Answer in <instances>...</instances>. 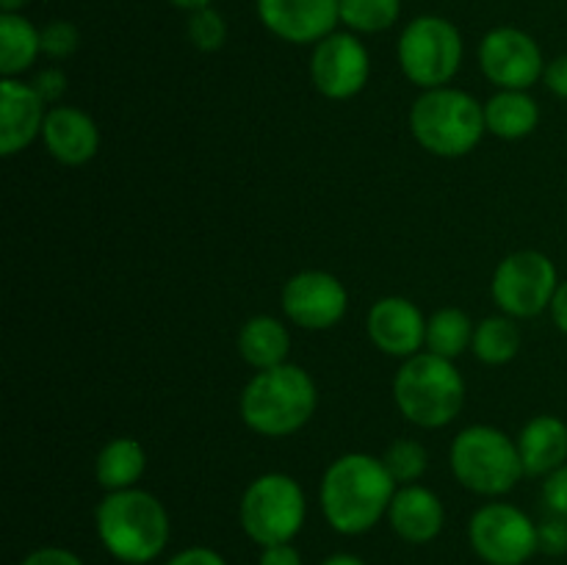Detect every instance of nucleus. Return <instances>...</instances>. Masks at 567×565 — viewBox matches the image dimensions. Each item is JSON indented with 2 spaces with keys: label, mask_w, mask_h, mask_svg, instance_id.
Here are the masks:
<instances>
[{
  "label": "nucleus",
  "mask_w": 567,
  "mask_h": 565,
  "mask_svg": "<svg viewBox=\"0 0 567 565\" xmlns=\"http://www.w3.org/2000/svg\"><path fill=\"white\" fill-rule=\"evenodd\" d=\"M396 487L382 458L365 452L341 454L321 476V513L341 535H363L385 518Z\"/></svg>",
  "instance_id": "f257e3e1"
},
{
  "label": "nucleus",
  "mask_w": 567,
  "mask_h": 565,
  "mask_svg": "<svg viewBox=\"0 0 567 565\" xmlns=\"http://www.w3.org/2000/svg\"><path fill=\"white\" fill-rule=\"evenodd\" d=\"M94 526L105 552L125 565H147L169 543V513L142 487L105 493L94 510Z\"/></svg>",
  "instance_id": "f03ea898"
},
{
  "label": "nucleus",
  "mask_w": 567,
  "mask_h": 565,
  "mask_svg": "<svg viewBox=\"0 0 567 565\" xmlns=\"http://www.w3.org/2000/svg\"><path fill=\"white\" fill-rule=\"evenodd\" d=\"M319 391L302 366L282 363L258 371L241 393V421L264 438H288L316 413Z\"/></svg>",
  "instance_id": "7ed1b4c3"
},
{
  "label": "nucleus",
  "mask_w": 567,
  "mask_h": 565,
  "mask_svg": "<svg viewBox=\"0 0 567 565\" xmlns=\"http://www.w3.org/2000/svg\"><path fill=\"white\" fill-rule=\"evenodd\" d=\"M393 402L410 424L441 430L463 413L465 380L454 360L424 349L399 366L393 377Z\"/></svg>",
  "instance_id": "20e7f679"
},
{
  "label": "nucleus",
  "mask_w": 567,
  "mask_h": 565,
  "mask_svg": "<svg viewBox=\"0 0 567 565\" xmlns=\"http://www.w3.org/2000/svg\"><path fill=\"white\" fill-rule=\"evenodd\" d=\"M410 133L437 158H463L487 133L485 105L463 89H426L410 109Z\"/></svg>",
  "instance_id": "39448f33"
},
{
  "label": "nucleus",
  "mask_w": 567,
  "mask_h": 565,
  "mask_svg": "<svg viewBox=\"0 0 567 565\" xmlns=\"http://www.w3.org/2000/svg\"><path fill=\"white\" fill-rule=\"evenodd\" d=\"M449 463L454 480L476 496H504L526 476L518 441L491 424H471L457 432Z\"/></svg>",
  "instance_id": "423d86ee"
},
{
  "label": "nucleus",
  "mask_w": 567,
  "mask_h": 565,
  "mask_svg": "<svg viewBox=\"0 0 567 565\" xmlns=\"http://www.w3.org/2000/svg\"><path fill=\"white\" fill-rule=\"evenodd\" d=\"M241 530L260 548L291 543L308 518V499L302 485L282 471L255 476L238 507Z\"/></svg>",
  "instance_id": "0eeeda50"
},
{
  "label": "nucleus",
  "mask_w": 567,
  "mask_h": 565,
  "mask_svg": "<svg viewBox=\"0 0 567 565\" xmlns=\"http://www.w3.org/2000/svg\"><path fill=\"white\" fill-rule=\"evenodd\" d=\"M399 66L410 83L426 89L449 86L463 64V37L443 17H415L399 37Z\"/></svg>",
  "instance_id": "6e6552de"
},
{
  "label": "nucleus",
  "mask_w": 567,
  "mask_h": 565,
  "mask_svg": "<svg viewBox=\"0 0 567 565\" xmlns=\"http://www.w3.org/2000/svg\"><path fill=\"white\" fill-rule=\"evenodd\" d=\"M559 282L563 280L557 275V266L546 253L518 249L496 266L491 291L504 314L513 319H532L551 308Z\"/></svg>",
  "instance_id": "1a4fd4ad"
},
{
  "label": "nucleus",
  "mask_w": 567,
  "mask_h": 565,
  "mask_svg": "<svg viewBox=\"0 0 567 565\" xmlns=\"http://www.w3.org/2000/svg\"><path fill=\"white\" fill-rule=\"evenodd\" d=\"M468 541L476 557L487 565H526L535 557L537 524L520 507L491 502L471 515Z\"/></svg>",
  "instance_id": "9d476101"
},
{
  "label": "nucleus",
  "mask_w": 567,
  "mask_h": 565,
  "mask_svg": "<svg viewBox=\"0 0 567 565\" xmlns=\"http://www.w3.org/2000/svg\"><path fill=\"white\" fill-rule=\"evenodd\" d=\"M371 59L365 44L349 31H332L316 42L310 55V81L327 100H352L369 83Z\"/></svg>",
  "instance_id": "9b49d317"
},
{
  "label": "nucleus",
  "mask_w": 567,
  "mask_h": 565,
  "mask_svg": "<svg viewBox=\"0 0 567 565\" xmlns=\"http://www.w3.org/2000/svg\"><path fill=\"white\" fill-rule=\"evenodd\" d=\"M282 314L302 330H330L347 316L349 291L332 271L305 269L288 277L280 294Z\"/></svg>",
  "instance_id": "f8f14e48"
},
{
  "label": "nucleus",
  "mask_w": 567,
  "mask_h": 565,
  "mask_svg": "<svg viewBox=\"0 0 567 565\" xmlns=\"http://www.w3.org/2000/svg\"><path fill=\"white\" fill-rule=\"evenodd\" d=\"M480 70L498 89L526 92L546 72L543 50L520 28H493L480 44Z\"/></svg>",
  "instance_id": "ddd939ff"
},
{
  "label": "nucleus",
  "mask_w": 567,
  "mask_h": 565,
  "mask_svg": "<svg viewBox=\"0 0 567 565\" xmlns=\"http://www.w3.org/2000/svg\"><path fill=\"white\" fill-rule=\"evenodd\" d=\"M365 332L382 355L408 360L424 352L426 316L408 297H382L369 308Z\"/></svg>",
  "instance_id": "4468645a"
},
{
  "label": "nucleus",
  "mask_w": 567,
  "mask_h": 565,
  "mask_svg": "<svg viewBox=\"0 0 567 565\" xmlns=\"http://www.w3.org/2000/svg\"><path fill=\"white\" fill-rule=\"evenodd\" d=\"M258 17L282 42L316 44L341 22V0H258Z\"/></svg>",
  "instance_id": "2eb2a0df"
},
{
  "label": "nucleus",
  "mask_w": 567,
  "mask_h": 565,
  "mask_svg": "<svg viewBox=\"0 0 567 565\" xmlns=\"http://www.w3.org/2000/svg\"><path fill=\"white\" fill-rule=\"evenodd\" d=\"M44 100L33 89V83L20 78H3L0 81V153L6 158L31 147L44 127Z\"/></svg>",
  "instance_id": "dca6fc26"
},
{
  "label": "nucleus",
  "mask_w": 567,
  "mask_h": 565,
  "mask_svg": "<svg viewBox=\"0 0 567 565\" xmlns=\"http://www.w3.org/2000/svg\"><path fill=\"white\" fill-rule=\"evenodd\" d=\"M42 142L59 164L83 166L100 150L97 122L75 105H53L44 116Z\"/></svg>",
  "instance_id": "f3484780"
},
{
  "label": "nucleus",
  "mask_w": 567,
  "mask_h": 565,
  "mask_svg": "<svg viewBox=\"0 0 567 565\" xmlns=\"http://www.w3.org/2000/svg\"><path fill=\"white\" fill-rule=\"evenodd\" d=\"M388 521L402 541L424 546L443 532L446 510H443L441 496L435 491L415 482V485L396 487L391 507H388Z\"/></svg>",
  "instance_id": "a211bd4d"
},
{
  "label": "nucleus",
  "mask_w": 567,
  "mask_h": 565,
  "mask_svg": "<svg viewBox=\"0 0 567 565\" xmlns=\"http://www.w3.org/2000/svg\"><path fill=\"white\" fill-rule=\"evenodd\" d=\"M526 476H548L567 463V424L559 415H535L518 435Z\"/></svg>",
  "instance_id": "6ab92c4d"
},
{
  "label": "nucleus",
  "mask_w": 567,
  "mask_h": 565,
  "mask_svg": "<svg viewBox=\"0 0 567 565\" xmlns=\"http://www.w3.org/2000/svg\"><path fill=\"white\" fill-rule=\"evenodd\" d=\"M288 352H291V332L275 316H252L238 330V355L255 371L288 363Z\"/></svg>",
  "instance_id": "aec40b11"
},
{
  "label": "nucleus",
  "mask_w": 567,
  "mask_h": 565,
  "mask_svg": "<svg viewBox=\"0 0 567 565\" xmlns=\"http://www.w3.org/2000/svg\"><path fill=\"white\" fill-rule=\"evenodd\" d=\"M487 133L504 138V142H518L535 133L540 122V105L529 92H515V89H498L485 103Z\"/></svg>",
  "instance_id": "412c9836"
},
{
  "label": "nucleus",
  "mask_w": 567,
  "mask_h": 565,
  "mask_svg": "<svg viewBox=\"0 0 567 565\" xmlns=\"http://www.w3.org/2000/svg\"><path fill=\"white\" fill-rule=\"evenodd\" d=\"M147 471V452L136 438H111L94 460V476L105 493L136 487Z\"/></svg>",
  "instance_id": "4be33fe9"
},
{
  "label": "nucleus",
  "mask_w": 567,
  "mask_h": 565,
  "mask_svg": "<svg viewBox=\"0 0 567 565\" xmlns=\"http://www.w3.org/2000/svg\"><path fill=\"white\" fill-rule=\"evenodd\" d=\"M42 53V28L33 25L20 11L0 14V72L3 78H17L31 70Z\"/></svg>",
  "instance_id": "5701e85b"
},
{
  "label": "nucleus",
  "mask_w": 567,
  "mask_h": 565,
  "mask_svg": "<svg viewBox=\"0 0 567 565\" xmlns=\"http://www.w3.org/2000/svg\"><path fill=\"white\" fill-rule=\"evenodd\" d=\"M474 321L460 308H441L426 319V352L454 360L474 343Z\"/></svg>",
  "instance_id": "b1692460"
},
{
  "label": "nucleus",
  "mask_w": 567,
  "mask_h": 565,
  "mask_svg": "<svg viewBox=\"0 0 567 565\" xmlns=\"http://www.w3.org/2000/svg\"><path fill=\"white\" fill-rule=\"evenodd\" d=\"M520 330L513 316H487L474 327V343L471 352L485 366H504L518 355Z\"/></svg>",
  "instance_id": "393cba45"
},
{
  "label": "nucleus",
  "mask_w": 567,
  "mask_h": 565,
  "mask_svg": "<svg viewBox=\"0 0 567 565\" xmlns=\"http://www.w3.org/2000/svg\"><path fill=\"white\" fill-rule=\"evenodd\" d=\"M402 0H341V22L352 33H380L396 25Z\"/></svg>",
  "instance_id": "a878e982"
},
{
  "label": "nucleus",
  "mask_w": 567,
  "mask_h": 565,
  "mask_svg": "<svg viewBox=\"0 0 567 565\" xmlns=\"http://www.w3.org/2000/svg\"><path fill=\"white\" fill-rule=\"evenodd\" d=\"M382 463H385L388 474L393 476L396 485H415L426 474L430 454L413 438H396L382 454Z\"/></svg>",
  "instance_id": "bb28decb"
},
{
  "label": "nucleus",
  "mask_w": 567,
  "mask_h": 565,
  "mask_svg": "<svg viewBox=\"0 0 567 565\" xmlns=\"http://www.w3.org/2000/svg\"><path fill=\"white\" fill-rule=\"evenodd\" d=\"M188 39L203 53H216L227 42V22L216 9H199L188 17Z\"/></svg>",
  "instance_id": "cd10ccee"
},
{
  "label": "nucleus",
  "mask_w": 567,
  "mask_h": 565,
  "mask_svg": "<svg viewBox=\"0 0 567 565\" xmlns=\"http://www.w3.org/2000/svg\"><path fill=\"white\" fill-rule=\"evenodd\" d=\"M81 44V33L72 22L53 20L42 28V53L50 59H70Z\"/></svg>",
  "instance_id": "c85d7f7f"
},
{
  "label": "nucleus",
  "mask_w": 567,
  "mask_h": 565,
  "mask_svg": "<svg viewBox=\"0 0 567 565\" xmlns=\"http://www.w3.org/2000/svg\"><path fill=\"white\" fill-rule=\"evenodd\" d=\"M537 548L551 557L567 554V518L565 515H548L537 524Z\"/></svg>",
  "instance_id": "c756f323"
},
{
  "label": "nucleus",
  "mask_w": 567,
  "mask_h": 565,
  "mask_svg": "<svg viewBox=\"0 0 567 565\" xmlns=\"http://www.w3.org/2000/svg\"><path fill=\"white\" fill-rule=\"evenodd\" d=\"M33 89L39 92V97L53 109V105H61L66 94V72L59 70V66H44L33 75Z\"/></svg>",
  "instance_id": "7c9ffc66"
},
{
  "label": "nucleus",
  "mask_w": 567,
  "mask_h": 565,
  "mask_svg": "<svg viewBox=\"0 0 567 565\" xmlns=\"http://www.w3.org/2000/svg\"><path fill=\"white\" fill-rule=\"evenodd\" d=\"M543 504L551 515H565L567 518V463L543 476Z\"/></svg>",
  "instance_id": "2f4dec72"
},
{
  "label": "nucleus",
  "mask_w": 567,
  "mask_h": 565,
  "mask_svg": "<svg viewBox=\"0 0 567 565\" xmlns=\"http://www.w3.org/2000/svg\"><path fill=\"white\" fill-rule=\"evenodd\" d=\"M20 565H83V559L75 552L61 546H42L28 554Z\"/></svg>",
  "instance_id": "473e14b6"
},
{
  "label": "nucleus",
  "mask_w": 567,
  "mask_h": 565,
  "mask_svg": "<svg viewBox=\"0 0 567 565\" xmlns=\"http://www.w3.org/2000/svg\"><path fill=\"white\" fill-rule=\"evenodd\" d=\"M166 565H227V559L208 546H188L177 552Z\"/></svg>",
  "instance_id": "72a5a7b5"
},
{
  "label": "nucleus",
  "mask_w": 567,
  "mask_h": 565,
  "mask_svg": "<svg viewBox=\"0 0 567 565\" xmlns=\"http://www.w3.org/2000/svg\"><path fill=\"white\" fill-rule=\"evenodd\" d=\"M543 83L548 86V92L567 100V55H557L554 61H548L546 72H543Z\"/></svg>",
  "instance_id": "f704fd0d"
},
{
  "label": "nucleus",
  "mask_w": 567,
  "mask_h": 565,
  "mask_svg": "<svg viewBox=\"0 0 567 565\" xmlns=\"http://www.w3.org/2000/svg\"><path fill=\"white\" fill-rule=\"evenodd\" d=\"M258 565H302V554L293 548V543H277L260 548Z\"/></svg>",
  "instance_id": "c9c22d12"
},
{
  "label": "nucleus",
  "mask_w": 567,
  "mask_h": 565,
  "mask_svg": "<svg viewBox=\"0 0 567 565\" xmlns=\"http://www.w3.org/2000/svg\"><path fill=\"white\" fill-rule=\"evenodd\" d=\"M548 310H551L554 325H557L559 330H563L567 336V280L559 282L557 294H554V302H551V308H548Z\"/></svg>",
  "instance_id": "e433bc0d"
},
{
  "label": "nucleus",
  "mask_w": 567,
  "mask_h": 565,
  "mask_svg": "<svg viewBox=\"0 0 567 565\" xmlns=\"http://www.w3.org/2000/svg\"><path fill=\"white\" fill-rule=\"evenodd\" d=\"M321 565H369V563H365V559H360L358 554L341 552V554H330V557H327Z\"/></svg>",
  "instance_id": "4c0bfd02"
},
{
  "label": "nucleus",
  "mask_w": 567,
  "mask_h": 565,
  "mask_svg": "<svg viewBox=\"0 0 567 565\" xmlns=\"http://www.w3.org/2000/svg\"><path fill=\"white\" fill-rule=\"evenodd\" d=\"M172 6H177V9H183V11H188V14H192V11H199V9H208L210 3H214V0H169Z\"/></svg>",
  "instance_id": "58836bf2"
},
{
  "label": "nucleus",
  "mask_w": 567,
  "mask_h": 565,
  "mask_svg": "<svg viewBox=\"0 0 567 565\" xmlns=\"http://www.w3.org/2000/svg\"><path fill=\"white\" fill-rule=\"evenodd\" d=\"M28 0H0V9L3 11H20Z\"/></svg>",
  "instance_id": "ea45409f"
}]
</instances>
